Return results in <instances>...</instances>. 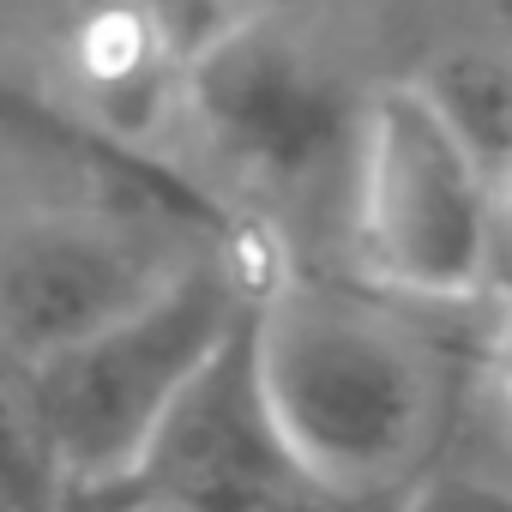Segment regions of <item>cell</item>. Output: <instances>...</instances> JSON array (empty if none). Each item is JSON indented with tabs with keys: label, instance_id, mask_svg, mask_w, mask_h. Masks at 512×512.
<instances>
[{
	"label": "cell",
	"instance_id": "obj_1",
	"mask_svg": "<svg viewBox=\"0 0 512 512\" xmlns=\"http://www.w3.org/2000/svg\"><path fill=\"white\" fill-rule=\"evenodd\" d=\"M247 350L272 428L320 500L398 494L428 470L440 356L392 302L284 272L253 290Z\"/></svg>",
	"mask_w": 512,
	"mask_h": 512
},
{
	"label": "cell",
	"instance_id": "obj_2",
	"mask_svg": "<svg viewBox=\"0 0 512 512\" xmlns=\"http://www.w3.org/2000/svg\"><path fill=\"white\" fill-rule=\"evenodd\" d=\"M253 290H260V278H247L235 253L199 247L145 302L25 368L67 494L115 482L139 464L145 440L157 434L181 386L247 320Z\"/></svg>",
	"mask_w": 512,
	"mask_h": 512
},
{
	"label": "cell",
	"instance_id": "obj_3",
	"mask_svg": "<svg viewBox=\"0 0 512 512\" xmlns=\"http://www.w3.org/2000/svg\"><path fill=\"white\" fill-rule=\"evenodd\" d=\"M350 235L362 272L404 302H470L500 266V187L416 79H392L356 109Z\"/></svg>",
	"mask_w": 512,
	"mask_h": 512
},
{
	"label": "cell",
	"instance_id": "obj_4",
	"mask_svg": "<svg viewBox=\"0 0 512 512\" xmlns=\"http://www.w3.org/2000/svg\"><path fill=\"white\" fill-rule=\"evenodd\" d=\"M356 109L344 73L272 13H229L181 43L175 115L260 193L296 199L338 163L350 169Z\"/></svg>",
	"mask_w": 512,
	"mask_h": 512
},
{
	"label": "cell",
	"instance_id": "obj_5",
	"mask_svg": "<svg viewBox=\"0 0 512 512\" xmlns=\"http://www.w3.org/2000/svg\"><path fill=\"white\" fill-rule=\"evenodd\" d=\"M121 199H25L0 211V356L43 362L169 284L199 241Z\"/></svg>",
	"mask_w": 512,
	"mask_h": 512
},
{
	"label": "cell",
	"instance_id": "obj_6",
	"mask_svg": "<svg viewBox=\"0 0 512 512\" xmlns=\"http://www.w3.org/2000/svg\"><path fill=\"white\" fill-rule=\"evenodd\" d=\"M127 476L181 512H308L320 500L272 428L253 380L247 320L181 386Z\"/></svg>",
	"mask_w": 512,
	"mask_h": 512
},
{
	"label": "cell",
	"instance_id": "obj_7",
	"mask_svg": "<svg viewBox=\"0 0 512 512\" xmlns=\"http://www.w3.org/2000/svg\"><path fill=\"white\" fill-rule=\"evenodd\" d=\"M410 79L428 91V103L446 115V127L470 145V157L500 187L506 163H512V55H500V49H446Z\"/></svg>",
	"mask_w": 512,
	"mask_h": 512
},
{
	"label": "cell",
	"instance_id": "obj_8",
	"mask_svg": "<svg viewBox=\"0 0 512 512\" xmlns=\"http://www.w3.org/2000/svg\"><path fill=\"white\" fill-rule=\"evenodd\" d=\"M67 476L43 440L25 362L0 356V512H61Z\"/></svg>",
	"mask_w": 512,
	"mask_h": 512
},
{
	"label": "cell",
	"instance_id": "obj_9",
	"mask_svg": "<svg viewBox=\"0 0 512 512\" xmlns=\"http://www.w3.org/2000/svg\"><path fill=\"white\" fill-rule=\"evenodd\" d=\"M0 133L7 139H25V145H37V151H55V157H121V151H109L79 115H67V109H55L49 97H37L31 85H19V79H7L0 73ZM127 163V157H121Z\"/></svg>",
	"mask_w": 512,
	"mask_h": 512
},
{
	"label": "cell",
	"instance_id": "obj_10",
	"mask_svg": "<svg viewBox=\"0 0 512 512\" xmlns=\"http://www.w3.org/2000/svg\"><path fill=\"white\" fill-rule=\"evenodd\" d=\"M392 512H512V482L494 470H422Z\"/></svg>",
	"mask_w": 512,
	"mask_h": 512
},
{
	"label": "cell",
	"instance_id": "obj_11",
	"mask_svg": "<svg viewBox=\"0 0 512 512\" xmlns=\"http://www.w3.org/2000/svg\"><path fill=\"white\" fill-rule=\"evenodd\" d=\"M67 506H73V512H181V506H169L163 494L139 488L133 476L97 482V488H73V494H67Z\"/></svg>",
	"mask_w": 512,
	"mask_h": 512
},
{
	"label": "cell",
	"instance_id": "obj_12",
	"mask_svg": "<svg viewBox=\"0 0 512 512\" xmlns=\"http://www.w3.org/2000/svg\"><path fill=\"white\" fill-rule=\"evenodd\" d=\"M37 157H55V151H37V145H25V139H7V133H0V211H13V205L31 199V193H19V169L37 163Z\"/></svg>",
	"mask_w": 512,
	"mask_h": 512
},
{
	"label": "cell",
	"instance_id": "obj_13",
	"mask_svg": "<svg viewBox=\"0 0 512 512\" xmlns=\"http://www.w3.org/2000/svg\"><path fill=\"white\" fill-rule=\"evenodd\" d=\"M482 13H488V25L512 43V0H482Z\"/></svg>",
	"mask_w": 512,
	"mask_h": 512
},
{
	"label": "cell",
	"instance_id": "obj_14",
	"mask_svg": "<svg viewBox=\"0 0 512 512\" xmlns=\"http://www.w3.org/2000/svg\"><path fill=\"white\" fill-rule=\"evenodd\" d=\"M500 223L512 229V163H506V181H500Z\"/></svg>",
	"mask_w": 512,
	"mask_h": 512
}]
</instances>
